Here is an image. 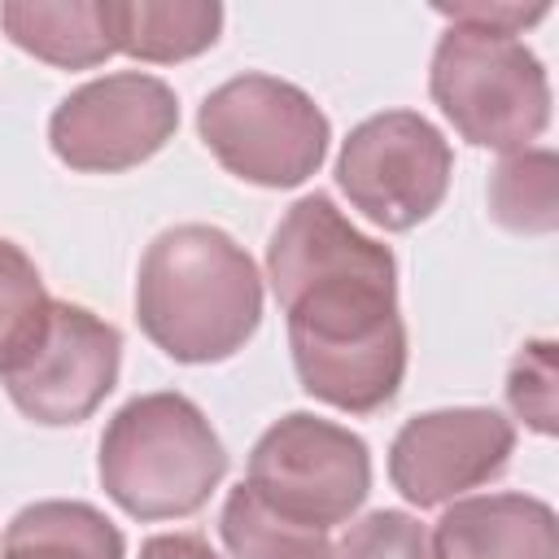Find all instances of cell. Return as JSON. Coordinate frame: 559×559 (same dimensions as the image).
<instances>
[{
  "label": "cell",
  "mask_w": 559,
  "mask_h": 559,
  "mask_svg": "<svg viewBox=\"0 0 559 559\" xmlns=\"http://www.w3.org/2000/svg\"><path fill=\"white\" fill-rule=\"evenodd\" d=\"M266 280L288 314V349L310 397L371 415L406 376L393 249L358 231L328 192L288 205L266 245Z\"/></svg>",
  "instance_id": "cell-1"
},
{
  "label": "cell",
  "mask_w": 559,
  "mask_h": 559,
  "mask_svg": "<svg viewBox=\"0 0 559 559\" xmlns=\"http://www.w3.org/2000/svg\"><path fill=\"white\" fill-rule=\"evenodd\" d=\"M135 319L166 358L223 362L262 323V275L223 227H166L140 258Z\"/></svg>",
  "instance_id": "cell-2"
},
{
  "label": "cell",
  "mask_w": 559,
  "mask_h": 559,
  "mask_svg": "<svg viewBox=\"0 0 559 559\" xmlns=\"http://www.w3.org/2000/svg\"><path fill=\"white\" fill-rule=\"evenodd\" d=\"M105 493L135 520H179L210 502L227 476V450L205 411L183 393H140L100 432Z\"/></svg>",
  "instance_id": "cell-3"
},
{
  "label": "cell",
  "mask_w": 559,
  "mask_h": 559,
  "mask_svg": "<svg viewBox=\"0 0 559 559\" xmlns=\"http://www.w3.org/2000/svg\"><path fill=\"white\" fill-rule=\"evenodd\" d=\"M428 92L476 148H528L550 122V79L537 52L507 31L450 22L432 48Z\"/></svg>",
  "instance_id": "cell-4"
},
{
  "label": "cell",
  "mask_w": 559,
  "mask_h": 559,
  "mask_svg": "<svg viewBox=\"0 0 559 559\" xmlns=\"http://www.w3.org/2000/svg\"><path fill=\"white\" fill-rule=\"evenodd\" d=\"M197 131L236 179L258 188L306 183L332 140L328 114L310 92L258 70L218 83L197 109Z\"/></svg>",
  "instance_id": "cell-5"
},
{
  "label": "cell",
  "mask_w": 559,
  "mask_h": 559,
  "mask_svg": "<svg viewBox=\"0 0 559 559\" xmlns=\"http://www.w3.org/2000/svg\"><path fill=\"white\" fill-rule=\"evenodd\" d=\"M245 485L271 511L310 528H332L367 502L371 454L345 424L293 411L253 441Z\"/></svg>",
  "instance_id": "cell-6"
},
{
  "label": "cell",
  "mask_w": 559,
  "mask_h": 559,
  "mask_svg": "<svg viewBox=\"0 0 559 559\" xmlns=\"http://www.w3.org/2000/svg\"><path fill=\"white\" fill-rule=\"evenodd\" d=\"M454 153L445 135L415 109H384L362 118L336 157V183L349 205L384 231L424 223L450 188Z\"/></svg>",
  "instance_id": "cell-7"
},
{
  "label": "cell",
  "mask_w": 559,
  "mask_h": 559,
  "mask_svg": "<svg viewBox=\"0 0 559 559\" xmlns=\"http://www.w3.org/2000/svg\"><path fill=\"white\" fill-rule=\"evenodd\" d=\"M179 127L170 83L140 70L100 74L74 87L48 118V144L70 170L114 175L148 162Z\"/></svg>",
  "instance_id": "cell-8"
},
{
  "label": "cell",
  "mask_w": 559,
  "mask_h": 559,
  "mask_svg": "<svg viewBox=\"0 0 559 559\" xmlns=\"http://www.w3.org/2000/svg\"><path fill=\"white\" fill-rule=\"evenodd\" d=\"M122 336L109 319L92 314L74 301H52L48 328L35 349L13 362L0 384L9 402L48 428L83 424L118 384Z\"/></svg>",
  "instance_id": "cell-9"
},
{
  "label": "cell",
  "mask_w": 559,
  "mask_h": 559,
  "mask_svg": "<svg viewBox=\"0 0 559 559\" xmlns=\"http://www.w3.org/2000/svg\"><path fill=\"white\" fill-rule=\"evenodd\" d=\"M515 428L493 406H445L406 419L389 445V480L411 507H441L511 463Z\"/></svg>",
  "instance_id": "cell-10"
},
{
  "label": "cell",
  "mask_w": 559,
  "mask_h": 559,
  "mask_svg": "<svg viewBox=\"0 0 559 559\" xmlns=\"http://www.w3.org/2000/svg\"><path fill=\"white\" fill-rule=\"evenodd\" d=\"M432 559H559V520L533 493H476L441 511Z\"/></svg>",
  "instance_id": "cell-11"
},
{
  "label": "cell",
  "mask_w": 559,
  "mask_h": 559,
  "mask_svg": "<svg viewBox=\"0 0 559 559\" xmlns=\"http://www.w3.org/2000/svg\"><path fill=\"white\" fill-rule=\"evenodd\" d=\"M0 26L17 48L61 70H87L118 52L114 0H9Z\"/></svg>",
  "instance_id": "cell-12"
},
{
  "label": "cell",
  "mask_w": 559,
  "mask_h": 559,
  "mask_svg": "<svg viewBox=\"0 0 559 559\" xmlns=\"http://www.w3.org/2000/svg\"><path fill=\"white\" fill-rule=\"evenodd\" d=\"M0 559H127V542L92 502L44 498L9 520Z\"/></svg>",
  "instance_id": "cell-13"
},
{
  "label": "cell",
  "mask_w": 559,
  "mask_h": 559,
  "mask_svg": "<svg viewBox=\"0 0 559 559\" xmlns=\"http://www.w3.org/2000/svg\"><path fill=\"white\" fill-rule=\"evenodd\" d=\"M214 0H114V44L140 61H183L218 39Z\"/></svg>",
  "instance_id": "cell-14"
},
{
  "label": "cell",
  "mask_w": 559,
  "mask_h": 559,
  "mask_svg": "<svg viewBox=\"0 0 559 559\" xmlns=\"http://www.w3.org/2000/svg\"><path fill=\"white\" fill-rule=\"evenodd\" d=\"M218 533L231 559H332L328 528H310L271 511L245 480L227 493Z\"/></svg>",
  "instance_id": "cell-15"
},
{
  "label": "cell",
  "mask_w": 559,
  "mask_h": 559,
  "mask_svg": "<svg viewBox=\"0 0 559 559\" xmlns=\"http://www.w3.org/2000/svg\"><path fill=\"white\" fill-rule=\"evenodd\" d=\"M489 214L507 231L542 236L559 227V162L550 148H515L489 175Z\"/></svg>",
  "instance_id": "cell-16"
},
{
  "label": "cell",
  "mask_w": 559,
  "mask_h": 559,
  "mask_svg": "<svg viewBox=\"0 0 559 559\" xmlns=\"http://www.w3.org/2000/svg\"><path fill=\"white\" fill-rule=\"evenodd\" d=\"M52 297L22 245L0 236V376L22 362L48 328Z\"/></svg>",
  "instance_id": "cell-17"
},
{
  "label": "cell",
  "mask_w": 559,
  "mask_h": 559,
  "mask_svg": "<svg viewBox=\"0 0 559 559\" xmlns=\"http://www.w3.org/2000/svg\"><path fill=\"white\" fill-rule=\"evenodd\" d=\"M507 402L533 432H555V341L520 345L507 371Z\"/></svg>",
  "instance_id": "cell-18"
},
{
  "label": "cell",
  "mask_w": 559,
  "mask_h": 559,
  "mask_svg": "<svg viewBox=\"0 0 559 559\" xmlns=\"http://www.w3.org/2000/svg\"><path fill=\"white\" fill-rule=\"evenodd\" d=\"M332 559H432L428 533L406 511H371L332 550Z\"/></svg>",
  "instance_id": "cell-19"
},
{
  "label": "cell",
  "mask_w": 559,
  "mask_h": 559,
  "mask_svg": "<svg viewBox=\"0 0 559 559\" xmlns=\"http://www.w3.org/2000/svg\"><path fill=\"white\" fill-rule=\"evenodd\" d=\"M441 17L450 22H467V26H489V31H507L520 35L524 26L542 22L550 13V4H485V0H459V4H437Z\"/></svg>",
  "instance_id": "cell-20"
},
{
  "label": "cell",
  "mask_w": 559,
  "mask_h": 559,
  "mask_svg": "<svg viewBox=\"0 0 559 559\" xmlns=\"http://www.w3.org/2000/svg\"><path fill=\"white\" fill-rule=\"evenodd\" d=\"M140 559H218L201 533H157L140 546Z\"/></svg>",
  "instance_id": "cell-21"
}]
</instances>
